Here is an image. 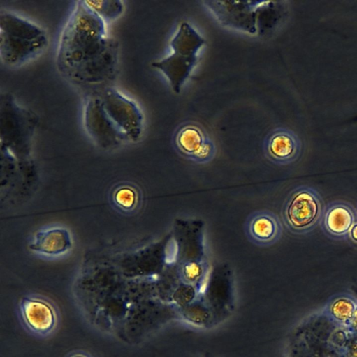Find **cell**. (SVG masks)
Here are the masks:
<instances>
[{"label": "cell", "mask_w": 357, "mask_h": 357, "mask_svg": "<svg viewBox=\"0 0 357 357\" xmlns=\"http://www.w3.org/2000/svg\"><path fill=\"white\" fill-rule=\"evenodd\" d=\"M345 328L351 333L357 334V309L349 324Z\"/></svg>", "instance_id": "cell-23"}, {"label": "cell", "mask_w": 357, "mask_h": 357, "mask_svg": "<svg viewBox=\"0 0 357 357\" xmlns=\"http://www.w3.org/2000/svg\"><path fill=\"white\" fill-rule=\"evenodd\" d=\"M177 311L180 319L193 326L208 329L216 326L213 312L202 294Z\"/></svg>", "instance_id": "cell-17"}, {"label": "cell", "mask_w": 357, "mask_h": 357, "mask_svg": "<svg viewBox=\"0 0 357 357\" xmlns=\"http://www.w3.org/2000/svg\"><path fill=\"white\" fill-rule=\"evenodd\" d=\"M174 145L182 157L198 164L211 162L216 154L213 142L198 125L193 123H185L177 129Z\"/></svg>", "instance_id": "cell-7"}, {"label": "cell", "mask_w": 357, "mask_h": 357, "mask_svg": "<svg viewBox=\"0 0 357 357\" xmlns=\"http://www.w3.org/2000/svg\"><path fill=\"white\" fill-rule=\"evenodd\" d=\"M71 245L69 231L65 228L56 227L37 232L29 245V248L41 255L57 256L66 252Z\"/></svg>", "instance_id": "cell-14"}, {"label": "cell", "mask_w": 357, "mask_h": 357, "mask_svg": "<svg viewBox=\"0 0 357 357\" xmlns=\"http://www.w3.org/2000/svg\"><path fill=\"white\" fill-rule=\"evenodd\" d=\"M99 94L105 112L128 139H140L144 130V116L138 105L112 86H105Z\"/></svg>", "instance_id": "cell-5"}, {"label": "cell", "mask_w": 357, "mask_h": 357, "mask_svg": "<svg viewBox=\"0 0 357 357\" xmlns=\"http://www.w3.org/2000/svg\"><path fill=\"white\" fill-rule=\"evenodd\" d=\"M205 39L187 22L182 23L170 41L173 53L152 66L168 78L173 91L178 93L198 60Z\"/></svg>", "instance_id": "cell-2"}, {"label": "cell", "mask_w": 357, "mask_h": 357, "mask_svg": "<svg viewBox=\"0 0 357 357\" xmlns=\"http://www.w3.org/2000/svg\"><path fill=\"white\" fill-rule=\"evenodd\" d=\"M179 274L183 284L193 286L199 291L205 275V268L203 262L188 260L180 265Z\"/></svg>", "instance_id": "cell-20"}, {"label": "cell", "mask_w": 357, "mask_h": 357, "mask_svg": "<svg viewBox=\"0 0 357 357\" xmlns=\"http://www.w3.org/2000/svg\"><path fill=\"white\" fill-rule=\"evenodd\" d=\"M0 33L29 39L48 36L43 27L11 11H1Z\"/></svg>", "instance_id": "cell-16"}, {"label": "cell", "mask_w": 357, "mask_h": 357, "mask_svg": "<svg viewBox=\"0 0 357 357\" xmlns=\"http://www.w3.org/2000/svg\"><path fill=\"white\" fill-rule=\"evenodd\" d=\"M48 44V36L29 39L0 33L1 60L9 67L22 66L41 54Z\"/></svg>", "instance_id": "cell-10"}, {"label": "cell", "mask_w": 357, "mask_h": 357, "mask_svg": "<svg viewBox=\"0 0 357 357\" xmlns=\"http://www.w3.org/2000/svg\"><path fill=\"white\" fill-rule=\"evenodd\" d=\"M39 122L31 109L20 105L10 93L0 97L1 144L8 148L27 146Z\"/></svg>", "instance_id": "cell-4"}, {"label": "cell", "mask_w": 357, "mask_h": 357, "mask_svg": "<svg viewBox=\"0 0 357 357\" xmlns=\"http://www.w3.org/2000/svg\"><path fill=\"white\" fill-rule=\"evenodd\" d=\"M357 309V296L349 294H339L326 304L323 314L334 326H348Z\"/></svg>", "instance_id": "cell-15"}, {"label": "cell", "mask_w": 357, "mask_h": 357, "mask_svg": "<svg viewBox=\"0 0 357 357\" xmlns=\"http://www.w3.org/2000/svg\"><path fill=\"white\" fill-rule=\"evenodd\" d=\"M85 2L105 23L117 19L124 10V2L120 0H85Z\"/></svg>", "instance_id": "cell-19"}, {"label": "cell", "mask_w": 357, "mask_h": 357, "mask_svg": "<svg viewBox=\"0 0 357 357\" xmlns=\"http://www.w3.org/2000/svg\"><path fill=\"white\" fill-rule=\"evenodd\" d=\"M83 125L89 137L101 146H110L129 140L105 112L97 91L85 101Z\"/></svg>", "instance_id": "cell-6"}, {"label": "cell", "mask_w": 357, "mask_h": 357, "mask_svg": "<svg viewBox=\"0 0 357 357\" xmlns=\"http://www.w3.org/2000/svg\"><path fill=\"white\" fill-rule=\"evenodd\" d=\"M204 3L223 25L252 34L256 32L257 13L261 1H207Z\"/></svg>", "instance_id": "cell-8"}, {"label": "cell", "mask_w": 357, "mask_h": 357, "mask_svg": "<svg viewBox=\"0 0 357 357\" xmlns=\"http://www.w3.org/2000/svg\"><path fill=\"white\" fill-rule=\"evenodd\" d=\"M112 199L119 208L126 211H133L140 202V194L134 187L121 185L115 190Z\"/></svg>", "instance_id": "cell-21"}, {"label": "cell", "mask_w": 357, "mask_h": 357, "mask_svg": "<svg viewBox=\"0 0 357 357\" xmlns=\"http://www.w3.org/2000/svg\"><path fill=\"white\" fill-rule=\"evenodd\" d=\"M347 238L350 240V241L357 245V220L351 227Z\"/></svg>", "instance_id": "cell-22"}, {"label": "cell", "mask_w": 357, "mask_h": 357, "mask_svg": "<svg viewBox=\"0 0 357 357\" xmlns=\"http://www.w3.org/2000/svg\"><path fill=\"white\" fill-rule=\"evenodd\" d=\"M70 357H88L86 355L82 354V353H76L75 354H73Z\"/></svg>", "instance_id": "cell-24"}, {"label": "cell", "mask_w": 357, "mask_h": 357, "mask_svg": "<svg viewBox=\"0 0 357 357\" xmlns=\"http://www.w3.org/2000/svg\"><path fill=\"white\" fill-rule=\"evenodd\" d=\"M19 312L27 328L38 335H49L57 324L56 307L50 301L39 296L22 298L19 304Z\"/></svg>", "instance_id": "cell-9"}, {"label": "cell", "mask_w": 357, "mask_h": 357, "mask_svg": "<svg viewBox=\"0 0 357 357\" xmlns=\"http://www.w3.org/2000/svg\"><path fill=\"white\" fill-rule=\"evenodd\" d=\"M324 208L323 201L315 189L299 186L290 192L284 203L282 222L291 233L305 234L321 222Z\"/></svg>", "instance_id": "cell-3"}, {"label": "cell", "mask_w": 357, "mask_h": 357, "mask_svg": "<svg viewBox=\"0 0 357 357\" xmlns=\"http://www.w3.org/2000/svg\"><path fill=\"white\" fill-rule=\"evenodd\" d=\"M330 357H357V334L334 326L326 340Z\"/></svg>", "instance_id": "cell-18"}, {"label": "cell", "mask_w": 357, "mask_h": 357, "mask_svg": "<svg viewBox=\"0 0 357 357\" xmlns=\"http://www.w3.org/2000/svg\"><path fill=\"white\" fill-rule=\"evenodd\" d=\"M356 220V213L351 205L334 202L325 207L321 222L328 236L340 239L347 237Z\"/></svg>", "instance_id": "cell-13"}, {"label": "cell", "mask_w": 357, "mask_h": 357, "mask_svg": "<svg viewBox=\"0 0 357 357\" xmlns=\"http://www.w3.org/2000/svg\"><path fill=\"white\" fill-rule=\"evenodd\" d=\"M245 231L247 238L253 244L268 247L280 239L283 227L275 213L268 210H259L247 217Z\"/></svg>", "instance_id": "cell-12"}, {"label": "cell", "mask_w": 357, "mask_h": 357, "mask_svg": "<svg viewBox=\"0 0 357 357\" xmlns=\"http://www.w3.org/2000/svg\"><path fill=\"white\" fill-rule=\"evenodd\" d=\"M119 46L107 32L106 23L80 0L61 32L56 54L59 70L80 84L99 86L116 76Z\"/></svg>", "instance_id": "cell-1"}, {"label": "cell", "mask_w": 357, "mask_h": 357, "mask_svg": "<svg viewBox=\"0 0 357 357\" xmlns=\"http://www.w3.org/2000/svg\"><path fill=\"white\" fill-rule=\"evenodd\" d=\"M265 157L272 162L286 165L296 161L301 155L303 144L298 136L287 128H277L265 140Z\"/></svg>", "instance_id": "cell-11"}]
</instances>
